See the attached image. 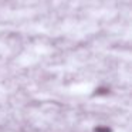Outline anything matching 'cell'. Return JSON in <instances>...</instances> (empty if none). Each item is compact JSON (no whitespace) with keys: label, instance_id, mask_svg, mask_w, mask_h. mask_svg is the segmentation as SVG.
<instances>
[{"label":"cell","instance_id":"1","mask_svg":"<svg viewBox=\"0 0 132 132\" xmlns=\"http://www.w3.org/2000/svg\"><path fill=\"white\" fill-rule=\"evenodd\" d=\"M108 92H109V89L105 88V87H101V88L97 89V94H100V95H105V94H108Z\"/></svg>","mask_w":132,"mask_h":132},{"label":"cell","instance_id":"2","mask_svg":"<svg viewBox=\"0 0 132 132\" xmlns=\"http://www.w3.org/2000/svg\"><path fill=\"white\" fill-rule=\"evenodd\" d=\"M95 132H111V129H109L108 126H97Z\"/></svg>","mask_w":132,"mask_h":132}]
</instances>
